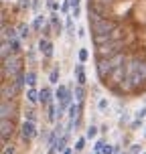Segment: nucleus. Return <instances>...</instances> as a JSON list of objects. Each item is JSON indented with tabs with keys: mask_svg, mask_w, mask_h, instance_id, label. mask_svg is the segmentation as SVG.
I'll return each instance as SVG.
<instances>
[{
	"mask_svg": "<svg viewBox=\"0 0 146 154\" xmlns=\"http://www.w3.org/2000/svg\"><path fill=\"white\" fill-rule=\"evenodd\" d=\"M31 31H33L31 24L23 23L20 26H18V37H20V38H29V37H31Z\"/></svg>",
	"mask_w": 146,
	"mask_h": 154,
	"instance_id": "15",
	"label": "nucleus"
},
{
	"mask_svg": "<svg viewBox=\"0 0 146 154\" xmlns=\"http://www.w3.org/2000/svg\"><path fill=\"white\" fill-rule=\"evenodd\" d=\"M77 61L79 63H87L89 61V51H87V49H85V47H81V49H79V51H77Z\"/></svg>",
	"mask_w": 146,
	"mask_h": 154,
	"instance_id": "16",
	"label": "nucleus"
},
{
	"mask_svg": "<svg viewBox=\"0 0 146 154\" xmlns=\"http://www.w3.org/2000/svg\"><path fill=\"white\" fill-rule=\"evenodd\" d=\"M55 100V91L49 87V85H43L41 89H39V103L43 106V108H49Z\"/></svg>",
	"mask_w": 146,
	"mask_h": 154,
	"instance_id": "5",
	"label": "nucleus"
},
{
	"mask_svg": "<svg viewBox=\"0 0 146 154\" xmlns=\"http://www.w3.org/2000/svg\"><path fill=\"white\" fill-rule=\"evenodd\" d=\"M73 95H75V101H81V103H83L85 95H87V89H85V85H75V89H73Z\"/></svg>",
	"mask_w": 146,
	"mask_h": 154,
	"instance_id": "12",
	"label": "nucleus"
},
{
	"mask_svg": "<svg viewBox=\"0 0 146 154\" xmlns=\"http://www.w3.org/2000/svg\"><path fill=\"white\" fill-rule=\"evenodd\" d=\"M20 140L23 142H33V140L39 136V130H37V122H31V120H24L20 126Z\"/></svg>",
	"mask_w": 146,
	"mask_h": 154,
	"instance_id": "3",
	"label": "nucleus"
},
{
	"mask_svg": "<svg viewBox=\"0 0 146 154\" xmlns=\"http://www.w3.org/2000/svg\"><path fill=\"white\" fill-rule=\"evenodd\" d=\"M49 23L53 24V32H55V35H57V37H61V35H63V29H65V23L59 18V14H57V12H53V14L49 16Z\"/></svg>",
	"mask_w": 146,
	"mask_h": 154,
	"instance_id": "8",
	"label": "nucleus"
},
{
	"mask_svg": "<svg viewBox=\"0 0 146 154\" xmlns=\"http://www.w3.org/2000/svg\"><path fill=\"white\" fill-rule=\"evenodd\" d=\"M59 12H61V14H71V0H63Z\"/></svg>",
	"mask_w": 146,
	"mask_h": 154,
	"instance_id": "23",
	"label": "nucleus"
},
{
	"mask_svg": "<svg viewBox=\"0 0 146 154\" xmlns=\"http://www.w3.org/2000/svg\"><path fill=\"white\" fill-rule=\"evenodd\" d=\"M108 142H106V138H98L95 140V146H93V152H101V148L106 146Z\"/></svg>",
	"mask_w": 146,
	"mask_h": 154,
	"instance_id": "24",
	"label": "nucleus"
},
{
	"mask_svg": "<svg viewBox=\"0 0 146 154\" xmlns=\"http://www.w3.org/2000/svg\"><path fill=\"white\" fill-rule=\"evenodd\" d=\"M85 136H87V140H95L98 136H100V128H98L95 124L87 126V130H85Z\"/></svg>",
	"mask_w": 146,
	"mask_h": 154,
	"instance_id": "14",
	"label": "nucleus"
},
{
	"mask_svg": "<svg viewBox=\"0 0 146 154\" xmlns=\"http://www.w3.org/2000/svg\"><path fill=\"white\" fill-rule=\"evenodd\" d=\"M51 31H53V24L47 23V24H45V29H43L41 32H43V37H45V38H51Z\"/></svg>",
	"mask_w": 146,
	"mask_h": 154,
	"instance_id": "27",
	"label": "nucleus"
},
{
	"mask_svg": "<svg viewBox=\"0 0 146 154\" xmlns=\"http://www.w3.org/2000/svg\"><path fill=\"white\" fill-rule=\"evenodd\" d=\"M144 152V146H142V142H134L128 146V154H142Z\"/></svg>",
	"mask_w": 146,
	"mask_h": 154,
	"instance_id": "19",
	"label": "nucleus"
},
{
	"mask_svg": "<svg viewBox=\"0 0 146 154\" xmlns=\"http://www.w3.org/2000/svg\"><path fill=\"white\" fill-rule=\"evenodd\" d=\"M92 154H101V152H92Z\"/></svg>",
	"mask_w": 146,
	"mask_h": 154,
	"instance_id": "40",
	"label": "nucleus"
},
{
	"mask_svg": "<svg viewBox=\"0 0 146 154\" xmlns=\"http://www.w3.org/2000/svg\"><path fill=\"white\" fill-rule=\"evenodd\" d=\"M41 8V0H33V12H37Z\"/></svg>",
	"mask_w": 146,
	"mask_h": 154,
	"instance_id": "34",
	"label": "nucleus"
},
{
	"mask_svg": "<svg viewBox=\"0 0 146 154\" xmlns=\"http://www.w3.org/2000/svg\"><path fill=\"white\" fill-rule=\"evenodd\" d=\"M81 114H83V103L81 101H73L69 106V109H67V118L69 120H79Z\"/></svg>",
	"mask_w": 146,
	"mask_h": 154,
	"instance_id": "7",
	"label": "nucleus"
},
{
	"mask_svg": "<svg viewBox=\"0 0 146 154\" xmlns=\"http://www.w3.org/2000/svg\"><path fill=\"white\" fill-rule=\"evenodd\" d=\"M136 118H140V120H144V118H146V106H144V108H140L138 112H136Z\"/></svg>",
	"mask_w": 146,
	"mask_h": 154,
	"instance_id": "32",
	"label": "nucleus"
},
{
	"mask_svg": "<svg viewBox=\"0 0 146 154\" xmlns=\"http://www.w3.org/2000/svg\"><path fill=\"white\" fill-rule=\"evenodd\" d=\"M85 144H87V136H79V138L75 140V144H73V150H75V152H81L85 148Z\"/></svg>",
	"mask_w": 146,
	"mask_h": 154,
	"instance_id": "18",
	"label": "nucleus"
},
{
	"mask_svg": "<svg viewBox=\"0 0 146 154\" xmlns=\"http://www.w3.org/2000/svg\"><path fill=\"white\" fill-rule=\"evenodd\" d=\"M24 120H31V122H37V112H35V108H26L24 109Z\"/></svg>",
	"mask_w": 146,
	"mask_h": 154,
	"instance_id": "21",
	"label": "nucleus"
},
{
	"mask_svg": "<svg viewBox=\"0 0 146 154\" xmlns=\"http://www.w3.org/2000/svg\"><path fill=\"white\" fill-rule=\"evenodd\" d=\"M47 8L51 12H57V10H61V4L59 2H53V0H47Z\"/></svg>",
	"mask_w": 146,
	"mask_h": 154,
	"instance_id": "25",
	"label": "nucleus"
},
{
	"mask_svg": "<svg viewBox=\"0 0 146 154\" xmlns=\"http://www.w3.org/2000/svg\"><path fill=\"white\" fill-rule=\"evenodd\" d=\"M110 109V101H108V97H100V101H98V112L100 114H106Z\"/></svg>",
	"mask_w": 146,
	"mask_h": 154,
	"instance_id": "20",
	"label": "nucleus"
},
{
	"mask_svg": "<svg viewBox=\"0 0 146 154\" xmlns=\"http://www.w3.org/2000/svg\"><path fill=\"white\" fill-rule=\"evenodd\" d=\"M128 126H130V130H132V132H136V130H140V128L144 126V120H140V118H134V120H132Z\"/></svg>",
	"mask_w": 146,
	"mask_h": 154,
	"instance_id": "22",
	"label": "nucleus"
},
{
	"mask_svg": "<svg viewBox=\"0 0 146 154\" xmlns=\"http://www.w3.org/2000/svg\"><path fill=\"white\" fill-rule=\"evenodd\" d=\"M126 124H128V114H126V112H124V114L120 116V126H122V128H124V126H126Z\"/></svg>",
	"mask_w": 146,
	"mask_h": 154,
	"instance_id": "33",
	"label": "nucleus"
},
{
	"mask_svg": "<svg viewBox=\"0 0 146 154\" xmlns=\"http://www.w3.org/2000/svg\"><path fill=\"white\" fill-rule=\"evenodd\" d=\"M118 154H128V150H124V152H118Z\"/></svg>",
	"mask_w": 146,
	"mask_h": 154,
	"instance_id": "39",
	"label": "nucleus"
},
{
	"mask_svg": "<svg viewBox=\"0 0 146 154\" xmlns=\"http://www.w3.org/2000/svg\"><path fill=\"white\" fill-rule=\"evenodd\" d=\"M73 6H81V0H71V8Z\"/></svg>",
	"mask_w": 146,
	"mask_h": 154,
	"instance_id": "37",
	"label": "nucleus"
},
{
	"mask_svg": "<svg viewBox=\"0 0 146 154\" xmlns=\"http://www.w3.org/2000/svg\"><path fill=\"white\" fill-rule=\"evenodd\" d=\"M77 37L83 38V37H85V29H79V31H77Z\"/></svg>",
	"mask_w": 146,
	"mask_h": 154,
	"instance_id": "36",
	"label": "nucleus"
},
{
	"mask_svg": "<svg viewBox=\"0 0 146 154\" xmlns=\"http://www.w3.org/2000/svg\"><path fill=\"white\" fill-rule=\"evenodd\" d=\"M47 23H49V20H47V18H45L43 14H37L35 18H33L31 26H33V31H39V32H41L43 29H45V24H47Z\"/></svg>",
	"mask_w": 146,
	"mask_h": 154,
	"instance_id": "11",
	"label": "nucleus"
},
{
	"mask_svg": "<svg viewBox=\"0 0 146 154\" xmlns=\"http://www.w3.org/2000/svg\"><path fill=\"white\" fill-rule=\"evenodd\" d=\"M61 154H75V150H73V148H71V146H69V148H65V150H63V152H61Z\"/></svg>",
	"mask_w": 146,
	"mask_h": 154,
	"instance_id": "35",
	"label": "nucleus"
},
{
	"mask_svg": "<svg viewBox=\"0 0 146 154\" xmlns=\"http://www.w3.org/2000/svg\"><path fill=\"white\" fill-rule=\"evenodd\" d=\"M69 140H71V134H69V132H65L63 136H59V140H57V142L53 144V148H55V150H57L59 154H61L65 148H69Z\"/></svg>",
	"mask_w": 146,
	"mask_h": 154,
	"instance_id": "9",
	"label": "nucleus"
},
{
	"mask_svg": "<svg viewBox=\"0 0 146 154\" xmlns=\"http://www.w3.org/2000/svg\"><path fill=\"white\" fill-rule=\"evenodd\" d=\"M47 154H59V152H57V150H55L53 146H49V150H47Z\"/></svg>",
	"mask_w": 146,
	"mask_h": 154,
	"instance_id": "38",
	"label": "nucleus"
},
{
	"mask_svg": "<svg viewBox=\"0 0 146 154\" xmlns=\"http://www.w3.org/2000/svg\"><path fill=\"white\" fill-rule=\"evenodd\" d=\"M16 150H14V146H12V144H6V146L2 148V154H14Z\"/></svg>",
	"mask_w": 146,
	"mask_h": 154,
	"instance_id": "31",
	"label": "nucleus"
},
{
	"mask_svg": "<svg viewBox=\"0 0 146 154\" xmlns=\"http://www.w3.org/2000/svg\"><path fill=\"white\" fill-rule=\"evenodd\" d=\"M24 61H26L24 55H4L2 57V79H14V77L26 73Z\"/></svg>",
	"mask_w": 146,
	"mask_h": 154,
	"instance_id": "1",
	"label": "nucleus"
},
{
	"mask_svg": "<svg viewBox=\"0 0 146 154\" xmlns=\"http://www.w3.org/2000/svg\"><path fill=\"white\" fill-rule=\"evenodd\" d=\"M18 8L29 10V8H33V2H31V0H18Z\"/></svg>",
	"mask_w": 146,
	"mask_h": 154,
	"instance_id": "28",
	"label": "nucleus"
},
{
	"mask_svg": "<svg viewBox=\"0 0 146 154\" xmlns=\"http://www.w3.org/2000/svg\"><path fill=\"white\" fill-rule=\"evenodd\" d=\"M73 24H75V18H73V16H69V18L65 20V29H67L69 32H73Z\"/></svg>",
	"mask_w": 146,
	"mask_h": 154,
	"instance_id": "29",
	"label": "nucleus"
},
{
	"mask_svg": "<svg viewBox=\"0 0 146 154\" xmlns=\"http://www.w3.org/2000/svg\"><path fill=\"white\" fill-rule=\"evenodd\" d=\"M101 154H118V150H116V146H112V144H106V146L101 148Z\"/></svg>",
	"mask_w": 146,
	"mask_h": 154,
	"instance_id": "26",
	"label": "nucleus"
},
{
	"mask_svg": "<svg viewBox=\"0 0 146 154\" xmlns=\"http://www.w3.org/2000/svg\"><path fill=\"white\" fill-rule=\"evenodd\" d=\"M2 2H8V0H2Z\"/></svg>",
	"mask_w": 146,
	"mask_h": 154,
	"instance_id": "42",
	"label": "nucleus"
},
{
	"mask_svg": "<svg viewBox=\"0 0 146 154\" xmlns=\"http://www.w3.org/2000/svg\"><path fill=\"white\" fill-rule=\"evenodd\" d=\"M144 138H146V130H144Z\"/></svg>",
	"mask_w": 146,
	"mask_h": 154,
	"instance_id": "41",
	"label": "nucleus"
},
{
	"mask_svg": "<svg viewBox=\"0 0 146 154\" xmlns=\"http://www.w3.org/2000/svg\"><path fill=\"white\" fill-rule=\"evenodd\" d=\"M59 77H61L59 67H53V69H51V73H49V81H51L53 85H59Z\"/></svg>",
	"mask_w": 146,
	"mask_h": 154,
	"instance_id": "17",
	"label": "nucleus"
},
{
	"mask_svg": "<svg viewBox=\"0 0 146 154\" xmlns=\"http://www.w3.org/2000/svg\"><path fill=\"white\" fill-rule=\"evenodd\" d=\"M24 97L29 100V103H31V106H37V103H39V89H37V87H26Z\"/></svg>",
	"mask_w": 146,
	"mask_h": 154,
	"instance_id": "10",
	"label": "nucleus"
},
{
	"mask_svg": "<svg viewBox=\"0 0 146 154\" xmlns=\"http://www.w3.org/2000/svg\"><path fill=\"white\" fill-rule=\"evenodd\" d=\"M24 79H26V87H37V71H26Z\"/></svg>",
	"mask_w": 146,
	"mask_h": 154,
	"instance_id": "13",
	"label": "nucleus"
},
{
	"mask_svg": "<svg viewBox=\"0 0 146 154\" xmlns=\"http://www.w3.org/2000/svg\"><path fill=\"white\" fill-rule=\"evenodd\" d=\"M71 16L77 20V18L81 16V6H73V8H71Z\"/></svg>",
	"mask_w": 146,
	"mask_h": 154,
	"instance_id": "30",
	"label": "nucleus"
},
{
	"mask_svg": "<svg viewBox=\"0 0 146 154\" xmlns=\"http://www.w3.org/2000/svg\"><path fill=\"white\" fill-rule=\"evenodd\" d=\"M37 49H39V53L43 55V59H53L55 45H53V41H51V38L41 37V38H39V43H37Z\"/></svg>",
	"mask_w": 146,
	"mask_h": 154,
	"instance_id": "4",
	"label": "nucleus"
},
{
	"mask_svg": "<svg viewBox=\"0 0 146 154\" xmlns=\"http://www.w3.org/2000/svg\"><path fill=\"white\" fill-rule=\"evenodd\" d=\"M73 79L77 81V85H85L87 83V73H85L83 63H77L75 67H73Z\"/></svg>",
	"mask_w": 146,
	"mask_h": 154,
	"instance_id": "6",
	"label": "nucleus"
},
{
	"mask_svg": "<svg viewBox=\"0 0 146 154\" xmlns=\"http://www.w3.org/2000/svg\"><path fill=\"white\" fill-rule=\"evenodd\" d=\"M18 112H20L18 101L2 97V101H0V118H2V120H10V122L18 124Z\"/></svg>",
	"mask_w": 146,
	"mask_h": 154,
	"instance_id": "2",
	"label": "nucleus"
}]
</instances>
